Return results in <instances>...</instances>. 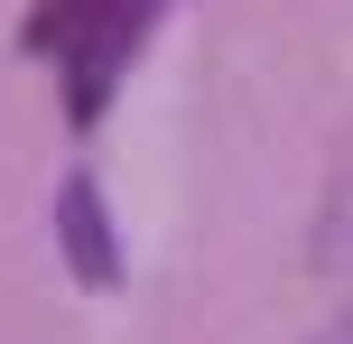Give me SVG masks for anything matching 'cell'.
<instances>
[{
  "label": "cell",
  "mask_w": 353,
  "mask_h": 344,
  "mask_svg": "<svg viewBox=\"0 0 353 344\" xmlns=\"http://www.w3.org/2000/svg\"><path fill=\"white\" fill-rule=\"evenodd\" d=\"M56 242H65V270L84 289H121V242H112V205L93 186V168H74L56 186Z\"/></svg>",
  "instance_id": "6da1fadb"
}]
</instances>
